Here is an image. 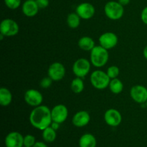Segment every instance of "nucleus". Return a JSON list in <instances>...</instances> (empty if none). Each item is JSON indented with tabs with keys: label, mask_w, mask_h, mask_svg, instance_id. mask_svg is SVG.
<instances>
[{
	"label": "nucleus",
	"mask_w": 147,
	"mask_h": 147,
	"mask_svg": "<svg viewBox=\"0 0 147 147\" xmlns=\"http://www.w3.org/2000/svg\"><path fill=\"white\" fill-rule=\"evenodd\" d=\"M109 88L111 91L114 94H119L121 93L123 89V83L117 78L114 79H111L109 83Z\"/></svg>",
	"instance_id": "21"
},
{
	"label": "nucleus",
	"mask_w": 147,
	"mask_h": 147,
	"mask_svg": "<svg viewBox=\"0 0 147 147\" xmlns=\"http://www.w3.org/2000/svg\"><path fill=\"white\" fill-rule=\"evenodd\" d=\"M23 147H27V146H23Z\"/></svg>",
	"instance_id": "35"
},
{
	"label": "nucleus",
	"mask_w": 147,
	"mask_h": 147,
	"mask_svg": "<svg viewBox=\"0 0 147 147\" xmlns=\"http://www.w3.org/2000/svg\"><path fill=\"white\" fill-rule=\"evenodd\" d=\"M53 121L58 123H63L66 121L68 116V109L65 105L58 104L53 108L51 110Z\"/></svg>",
	"instance_id": "7"
},
{
	"label": "nucleus",
	"mask_w": 147,
	"mask_h": 147,
	"mask_svg": "<svg viewBox=\"0 0 147 147\" xmlns=\"http://www.w3.org/2000/svg\"><path fill=\"white\" fill-rule=\"evenodd\" d=\"M29 119L33 127L38 130L43 131L50 126L53 122L51 110L47 106L42 105L34 107L30 113Z\"/></svg>",
	"instance_id": "1"
},
{
	"label": "nucleus",
	"mask_w": 147,
	"mask_h": 147,
	"mask_svg": "<svg viewBox=\"0 0 147 147\" xmlns=\"http://www.w3.org/2000/svg\"><path fill=\"white\" fill-rule=\"evenodd\" d=\"M12 94L9 89L1 88L0 89V104L2 106H7L11 103Z\"/></svg>",
	"instance_id": "19"
},
{
	"label": "nucleus",
	"mask_w": 147,
	"mask_h": 147,
	"mask_svg": "<svg viewBox=\"0 0 147 147\" xmlns=\"http://www.w3.org/2000/svg\"><path fill=\"white\" fill-rule=\"evenodd\" d=\"M145 106H146V107L147 108V100H146V103H145Z\"/></svg>",
	"instance_id": "34"
},
{
	"label": "nucleus",
	"mask_w": 147,
	"mask_h": 147,
	"mask_svg": "<svg viewBox=\"0 0 147 147\" xmlns=\"http://www.w3.org/2000/svg\"><path fill=\"white\" fill-rule=\"evenodd\" d=\"M106 123L112 127L119 126L122 121V116L120 112L114 109H110L106 111L104 114Z\"/></svg>",
	"instance_id": "11"
},
{
	"label": "nucleus",
	"mask_w": 147,
	"mask_h": 147,
	"mask_svg": "<svg viewBox=\"0 0 147 147\" xmlns=\"http://www.w3.org/2000/svg\"><path fill=\"white\" fill-rule=\"evenodd\" d=\"M99 43L100 46L109 50L116 47L118 43V37L113 32H105L99 37Z\"/></svg>",
	"instance_id": "12"
},
{
	"label": "nucleus",
	"mask_w": 147,
	"mask_h": 147,
	"mask_svg": "<svg viewBox=\"0 0 147 147\" xmlns=\"http://www.w3.org/2000/svg\"><path fill=\"white\" fill-rule=\"evenodd\" d=\"M95 7L93 4L88 2L81 3L76 7V13L83 20H89L94 16Z\"/></svg>",
	"instance_id": "14"
},
{
	"label": "nucleus",
	"mask_w": 147,
	"mask_h": 147,
	"mask_svg": "<svg viewBox=\"0 0 147 147\" xmlns=\"http://www.w3.org/2000/svg\"><path fill=\"white\" fill-rule=\"evenodd\" d=\"M53 80H52L51 78L45 77L44 78L42 79V80L40 81V86H41L42 88H48L49 87H50L52 85V83H53Z\"/></svg>",
	"instance_id": "27"
},
{
	"label": "nucleus",
	"mask_w": 147,
	"mask_h": 147,
	"mask_svg": "<svg viewBox=\"0 0 147 147\" xmlns=\"http://www.w3.org/2000/svg\"><path fill=\"white\" fill-rule=\"evenodd\" d=\"M119 73H120V70L116 65H112L109 67L108 68L107 72H106V73H107V75L111 79L116 78L119 76Z\"/></svg>",
	"instance_id": "24"
},
{
	"label": "nucleus",
	"mask_w": 147,
	"mask_h": 147,
	"mask_svg": "<svg viewBox=\"0 0 147 147\" xmlns=\"http://www.w3.org/2000/svg\"><path fill=\"white\" fill-rule=\"evenodd\" d=\"M90 121V116L88 112L86 111H80L73 116L72 123L76 127L81 128L87 126Z\"/></svg>",
	"instance_id": "15"
},
{
	"label": "nucleus",
	"mask_w": 147,
	"mask_h": 147,
	"mask_svg": "<svg viewBox=\"0 0 147 147\" xmlns=\"http://www.w3.org/2000/svg\"><path fill=\"white\" fill-rule=\"evenodd\" d=\"M42 138L45 142L52 143L55 142L57 138V133L55 129H53L51 126L46 128L42 131Z\"/></svg>",
	"instance_id": "20"
},
{
	"label": "nucleus",
	"mask_w": 147,
	"mask_h": 147,
	"mask_svg": "<svg viewBox=\"0 0 147 147\" xmlns=\"http://www.w3.org/2000/svg\"><path fill=\"white\" fill-rule=\"evenodd\" d=\"M65 75V68L59 62L52 63L48 68V76L53 81H59L63 79Z\"/></svg>",
	"instance_id": "10"
},
{
	"label": "nucleus",
	"mask_w": 147,
	"mask_h": 147,
	"mask_svg": "<svg viewBox=\"0 0 147 147\" xmlns=\"http://www.w3.org/2000/svg\"><path fill=\"white\" fill-rule=\"evenodd\" d=\"M33 147H48L45 143L42 142H37Z\"/></svg>",
	"instance_id": "30"
},
{
	"label": "nucleus",
	"mask_w": 147,
	"mask_h": 147,
	"mask_svg": "<svg viewBox=\"0 0 147 147\" xmlns=\"http://www.w3.org/2000/svg\"><path fill=\"white\" fill-rule=\"evenodd\" d=\"M71 90L75 93H80L84 90V83L81 78H76L73 79L70 85Z\"/></svg>",
	"instance_id": "23"
},
{
	"label": "nucleus",
	"mask_w": 147,
	"mask_h": 147,
	"mask_svg": "<svg viewBox=\"0 0 147 147\" xmlns=\"http://www.w3.org/2000/svg\"><path fill=\"white\" fill-rule=\"evenodd\" d=\"M79 47L85 51H91L95 47V42L93 38L88 36L81 37L78 42Z\"/></svg>",
	"instance_id": "18"
},
{
	"label": "nucleus",
	"mask_w": 147,
	"mask_h": 147,
	"mask_svg": "<svg viewBox=\"0 0 147 147\" xmlns=\"http://www.w3.org/2000/svg\"><path fill=\"white\" fill-rule=\"evenodd\" d=\"M80 17L77 13H70L67 17V24L70 28L76 29L80 24Z\"/></svg>",
	"instance_id": "22"
},
{
	"label": "nucleus",
	"mask_w": 147,
	"mask_h": 147,
	"mask_svg": "<svg viewBox=\"0 0 147 147\" xmlns=\"http://www.w3.org/2000/svg\"><path fill=\"white\" fill-rule=\"evenodd\" d=\"M22 12L28 17H33L38 13L39 8L35 0H27L22 5Z\"/></svg>",
	"instance_id": "16"
},
{
	"label": "nucleus",
	"mask_w": 147,
	"mask_h": 147,
	"mask_svg": "<svg viewBox=\"0 0 147 147\" xmlns=\"http://www.w3.org/2000/svg\"><path fill=\"white\" fill-rule=\"evenodd\" d=\"M143 54H144V56L145 58H146L147 60V45L144 47V49Z\"/></svg>",
	"instance_id": "33"
},
{
	"label": "nucleus",
	"mask_w": 147,
	"mask_h": 147,
	"mask_svg": "<svg viewBox=\"0 0 147 147\" xmlns=\"http://www.w3.org/2000/svg\"><path fill=\"white\" fill-rule=\"evenodd\" d=\"M6 6L11 9H16L21 4V0H4Z\"/></svg>",
	"instance_id": "26"
},
{
	"label": "nucleus",
	"mask_w": 147,
	"mask_h": 147,
	"mask_svg": "<svg viewBox=\"0 0 147 147\" xmlns=\"http://www.w3.org/2000/svg\"><path fill=\"white\" fill-rule=\"evenodd\" d=\"M40 9H45L48 7L49 0H35Z\"/></svg>",
	"instance_id": "28"
},
{
	"label": "nucleus",
	"mask_w": 147,
	"mask_h": 147,
	"mask_svg": "<svg viewBox=\"0 0 147 147\" xmlns=\"http://www.w3.org/2000/svg\"><path fill=\"white\" fill-rule=\"evenodd\" d=\"M141 19H142V21L147 25V7L144 8V9L142 10L141 13Z\"/></svg>",
	"instance_id": "29"
},
{
	"label": "nucleus",
	"mask_w": 147,
	"mask_h": 147,
	"mask_svg": "<svg viewBox=\"0 0 147 147\" xmlns=\"http://www.w3.org/2000/svg\"><path fill=\"white\" fill-rule=\"evenodd\" d=\"M109 59V50L102 46H95L90 51V63L96 67H103Z\"/></svg>",
	"instance_id": "2"
},
{
	"label": "nucleus",
	"mask_w": 147,
	"mask_h": 147,
	"mask_svg": "<svg viewBox=\"0 0 147 147\" xmlns=\"http://www.w3.org/2000/svg\"><path fill=\"white\" fill-rule=\"evenodd\" d=\"M130 96L135 102L144 104L147 100V88L142 85H136L131 89Z\"/></svg>",
	"instance_id": "8"
},
{
	"label": "nucleus",
	"mask_w": 147,
	"mask_h": 147,
	"mask_svg": "<svg viewBox=\"0 0 147 147\" xmlns=\"http://www.w3.org/2000/svg\"><path fill=\"white\" fill-rule=\"evenodd\" d=\"M111 80L107 73L100 70L93 71L90 76V83L93 87L98 90H103L109 86Z\"/></svg>",
	"instance_id": "4"
},
{
	"label": "nucleus",
	"mask_w": 147,
	"mask_h": 147,
	"mask_svg": "<svg viewBox=\"0 0 147 147\" xmlns=\"http://www.w3.org/2000/svg\"><path fill=\"white\" fill-rule=\"evenodd\" d=\"M4 143L6 147H23L24 136L17 131H11L7 135Z\"/></svg>",
	"instance_id": "13"
},
{
	"label": "nucleus",
	"mask_w": 147,
	"mask_h": 147,
	"mask_svg": "<svg viewBox=\"0 0 147 147\" xmlns=\"http://www.w3.org/2000/svg\"><path fill=\"white\" fill-rule=\"evenodd\" d=\"M18 24L11 19H4L0 24V34H2L4 37H12L18 34Z\"/></svg>",
	"instance_id": "5"
},
{
	"label": "nucleus",
	"mask_w": 147,
	"mask_h": 147,
	"mask_svg": "<svg viewBox=\"0 0 147 147\" xmlns=\"http://www.w3.org/2000/svg\"><path fill=\"white\" fill-rule=\"evenodd\" d=\"M36 142L35 137L33 135L27 134L24 136V146L33 147Z\"/></svg>",
	"instance_id": "25"
},
{
	"label": "nucleus",
	"mask_w": 147,
	"mask_h": 147,
	"mask_svg": "<svg viewBox=\"0 0 147 147\" xmlns=\"http://www.w3.org/2000/svg\"><path fill=\"white\" fill-rule=\"evenodd\" d=\"M97 141L91 134H85L79 139V147H96Z\"/></svg>",
	"instance_id": "17"
},
{
	"label": "nucleus",
	"mask_w": 147,
	"mask_h": 147,
	"mask_svg": "<svg viewBox=\"0 0 147 147\" xmlns=\"http://www.w3.org/2000/svg\"><path fill=\"white\" fill-rule=\"evenodd\" d=\"M130 1L131 0H118V1L123 6H126L127 4H129Z\"/></svg>",
	"instance_id": "32"
},
{
	"label": "nucleus",
	"mask_w": 147,
	"mask_h": 147,
	"mask_svg": "<svg viewBox=\"0 0 147 147\" xmlns=\"http://www.w3.org/2000/svg\"><path fill=\"white\" fill-rule=\"evenodd\" d=\"M90 70V63L85 58L76 60L73 65V72L77 77L83 78L87 76Z\"/></svg>",
	"instance_id": "6"
},
{
	"label": "nucleus",
	"mask_w": 147,
	"mask_h": 147,
	"mask_svg": "<svg viewBox=\"0 0 147 147\" xmlns=\"http://www.w3.org/2000/svg\"><path fill=\"white\" fill-rule=\"evenodd\" d=\"M104 11L108 18L112 20H118L123 17L124 9L123 6L119 1H111L105 5Z\"/></svg>",
	"instance_id": "3"
},
{
	"label": "nucleus",
	"mask_w": 147,
	"mask_h": 147,
	"mask_svg": "<svg viewBox=\"0 0 147 147\" xmlns=\"http://www.w3.org/2000/svg\"><path fill=\"white\" fill-rule=\"evenodd\" d=\"M50 126H51V127L53 128V129H55V131H57V129H58L59 128H60V123H56V122L53 121V122H52L51 125H50Z\"/></svg>",
	"instance_id": "31"
},
{
	"label": "nucleus",
	"mask_w": 147,
	"mask_h": 147,
	"mask_svg": "<svg viewBox=\"0 0 147 147\" xmlns=\"http://www.w3.org/2000/svg\"><path fill=\"white\" fill-rule=\"evenodd\" d=\"M24 100L30 106L37 107L42 103L43 97L42 93L35 89H29L24 93Z\"/></svg>",
	"instance_id": "9"
}]
</instances>
